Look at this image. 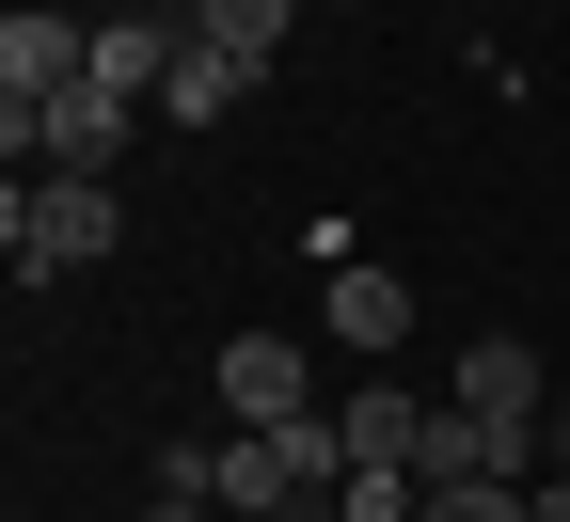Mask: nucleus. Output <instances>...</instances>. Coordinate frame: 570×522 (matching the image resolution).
I'll list each match as a JSON object with an SVG mask.
<instances>
[{"mask_svg":"<svg viewBox=\"0 0 570 522\" xmlns=\"http://www.w3.org/2000/svg\"><path fill=\"white\" fill-rule=\"evenodd\" d=\"M333 491H348L333 412H302V427H223V506H238V522H333Z\"/></svg>","mask_w":570,"mask_h":522,"instance_id":"nucleus-1","label":"nucleus"},{"mask_svg":"<svg viewBox=\"0 0 570 522\" xmlns=\"http://www.w3.org/2000/svg\"><path fill=\"white\" fill-rule=\"evenodd\" d=\"M0 254H17L32 285L48 269H96L111 254V175H17L0 190Z\"/></svg>","mask_w":570,"mask_h":522,"instance_id":"nucleus-2","label":"nucleus"},{"mask_svg":"<svg viewBox=\"0 0 570 522\" xmlns=\"http://www.w3.org/2000/svg\"><path fill=\"white\" fill-rule=\"evenodd\" d=\"M0 142H17V175H111L127 159V96H48V111H0Z\"/></svg>","mask_w":570,"mask_h":522,"instance_id":"nucleus-3","label":"nucleus"},{"mask_svg":"<svg viewBox=\"0 0 570 522\" xmlns=\"http://www.w3.org/2000/svg\"><path fill=\"white\" fill-rule=\"evenodd\" d=\"M523 443L508 412H460V396H428V443H412V491H491V475H523Z\"/></svg>","mask_w":570,"mask_h":522,"instance_id":"nucleus-4","label":"nucleus"},{"mask_svg":"<svg viewBox=\"0 0 570 522\" xmlns=\"http://www.w3.org/2000/svg\"><path fill=\"white\" fill-rule=\"evenodd\" d=\"M302 412H317L302 333H223V427H302Z\"/></svg>","mask_w":570,"mask_h":522,"instance_id":"nucleus-5","label":"nucleus"},{"mask_svg":"<svg viewBox=\"0 0 570 522\" xmlns=\"http://www.w3.org/2000/svg\"><path fill=\"white\" fill-rule=\"evenodd\" d=\"M96 80V17H0V96L48 111V96H80Z\"/></svg>","mask_w":570,"mask_h":522,"instance_id":"nucleus-6","label":"nucleus"},{"mask_svg":"<svg viewBox=\"0 0 570 522\" xmlns=\"http://www.w3.org/2000/svg\"><path fill=\"white\" fill-rule=\"evenodd\" d=\"M333 443H348L365 475H412V443H428V396H412V381H365V396H333Z\"/></svg>","mask_w":570,"mask_h":522,"instance_id":"nucleus-7","label":"nucleus"},{"mask_svg":"<svg viewBox=\"0 0 570 522\" xmlns=\"http://www.w3.org/2000/svg\"><path fill=\"white\" fill-rule=\"evenodd\" d=\"M175 48H190V17H96V96L142 111V96L175 80Z\"/></svg>","mask_w":570,"mask_h":522,"instance_id":"nucleus-8","label":"nucleus"},{"mask_svg":"<svg viewBox=\"0 0 570 522\" xmlns=\"http://www.w3.org/2000/svg\"><path fill=\"white\" fill-rule=\"evenodd\" d=\"M254 80H269V63H238V48H206V32H190V48H175V80H159V127H223Z\"/></svg>","mask_w":570,"mask_h":522,"instance_id":"nucleus-9","label":"nucleus"},{"mask_svg":"<svg viewBox=\"0 0 570 522\" xmlns=\"http://www.w3.org/2000/svg\"><path fill=\"white\" fill-rule=\"evenodd\" d=\"M333 348L396 364V348H412V285H396V269H333Z\"/></svg>","mask_w":570,"mask_h":522,"instance_id":"nucleus-10","label":"nucleus"},{"mask_svg":"<svg viewBox=\"0 0 570 522\" xmlns=\"http://www.w3.org/2000/svg\"><path fill=\"white\" fill-rule=\"evenodd\" d=\"M444 396H460V412H508V427H539V348H523V333H475Z\"/></svg>","mask_w":570,"mask_h":522,"instance_id":"nucleus-11","label":"nucleus"},{"mask_svg":"<svg viewBox=\"0 0 570 522\" xmlns=\"http://www.w3.org/2000/svg\"><path fill=\"white\" fill-rule=\"evenodd\" d=\"M175 17L206 48H238V63H285V0H175Z\"/></svg>","mask_w":570,"mask_h":522,"instance_id":"nucleus-12","label":"nucleus"},{"mask_svg":"<svg viewBox=\"0 0 570 522\" xmlns=\"http://www.w3.org/2000/svg\"><path fill=\"white\" fill-rule=\"evenodd\" d=\"M539 522H570V475H539Z\"/></svg>","mask_w":570,"mask_h":522,"instance_id":"nucleus-13","label":"nucleus"},{"mask_svg":"<svg viewBox=\"0 0 570 522\" xmlns=\"http://www.w3.org/2000/svg\"><path fill=\"white\" fill-rule=\"evenodd\" d=\"M554 475H570V396H554Z\"/></svg>","mask_w":570,"mask_h":522,"instance_id":"nucleus-14","label":"nucleus"},{"mask_svg":"<svg viewBox=\"0 0 570 522\" xmlns=\"http://www.w3.org/2000/svg\"><path fill=\"white\" fill-rule=\"evenodd\" d=\"M223 522H238V506H223Z\"/></svg>","mask_w":570,"mask_h":522,"instance_id":"nucleus-15","label":"nucleus"}]
</instances>
